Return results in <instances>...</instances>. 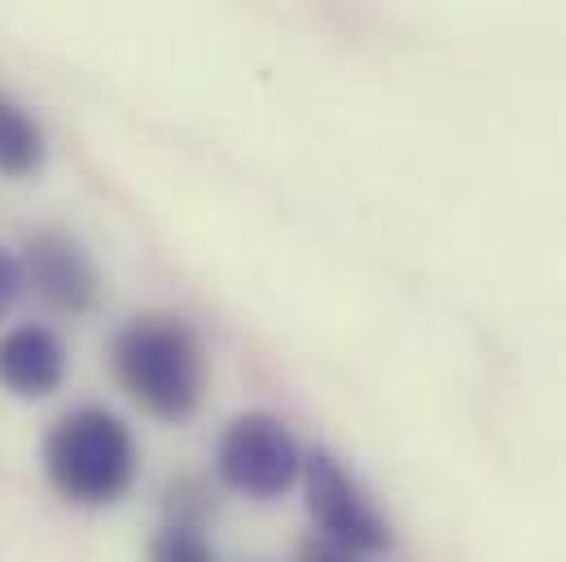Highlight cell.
<instances>
[{
	"label": "cell",
	"instance_id": "1",
	"mask_svg": "<svg viewBox=\"0 0 566 562\" xmlns=\"http://www.w3.org/2000/svg\"><path fill=\"white\" fill-rule=\"evenodd\" d=\"M111 365L119 387L149 418L185 422L202 405L207 356L185 316H171V312L133 316L111 343Z\"/></svg>",
	"mask_w": 566,
	"mask_h": 562
},
{
	"label": "cell",
	"instance_id": "2",
	"mask_svg": "<svg viewBox=\"0 0 566 562\" xmlns=\"http://www.w3.org/2000/svg\"><path fill=\"white\" fill-rule=\"evenodd\" d=\"M137 435L111 409H75L44 435V475L71 506H115L137 483Z\"/></svg>",
	"mask_w": 566,
	"mask_h": 562
},
{
	"label": "cell",
	"instance_id": "3",
	"mask_svg": "<svg viewBox=\"0 0 566 562\" xmlns=\"http://www.w3.org/2000/svg\"><path fill=\"white\" fill-rule=\"evenodd\" d=\"M220 479L251 501H277L303 479V448L273 414H238L216 444Z\"/></svg>",
	"mask_w": 566,
	"mask_h": 562
},
{
	"label": "cell",
	"instance_id": "4",
	"mask_svg": "<svg viewBox=\"0 0 566 562\" xmlns=\"http://www.w3.org/2000/svg\"><path fill=\"white\" fill-rule=\"evenodd\" d=\"M303 492H307V514L329 545L347 554H378L391 545V523L369 506V497L338 466L334 452L325 448L303 452Z\"/></svg>",
	"mask_w": 566,
	"mask_h": 562
},
{
	"label": "cell",
	"instance_id": "5",
	"mask_svg": "<svg viewBox=\"0 0 566 562\" xmlns=\"http://www.w3.org/2000/svg\"><path fill=\"white\" fill-rule=\"evenodd\" d=\"M22 278L49 312H62V316L88 312L102 294V278H97L88 251L62 229H40L27 238Z\"/></svg>",
	"mask_w": 566,
	"mask_h": 562
},
{
	"label": "cell",
	"instance_id": "6",
	"mask_svg": "<svg viewBox=\"0 0 566 562\" xmlns=\"http://www.w3.org/2000/svg\"><path fill=\"white\" fill-rule=\"evenodd\" d=\"M66 378V347L49 325H13L0 334V392L18 400H44Z\"/></svg>",
	"mask_w": 566,
	"mask_h": 562
},
{
	"label": "cell",
	"instance_id": "7",
	"mask_svg": "<svg viewBox=\"0 0 566 562\" xmlns=\"http://www.w3.org/2000/svg\"><path fill=\"white\" fill-rule=\"evenodd\" d=\"M44 163L40 124L9 97H0V176H31Z\"/></svg>",
	"mask_w": 566,
	"mask_h": 562
},
{
	"label": "cell",
	"instance_id": "8",
	"mask_svg": "<svg viewBox=\"0 0 566 562\" xmlns=\"http://www.w3.org/2000/svg\"><path fill=\"white\" fill-rule=\"evenodd\" d=\"M145 559L149 562H216V550H211V541H207L198 528L167 523L163 532H154Z\"/></svg>",
	"mask_w": 566,
	"mask_h": 562
},
{
	"label": "cell",
	"instance_id": "9",
	"mask_svg": "<svg viewBox=\"0 0 566 562\" xmlns=\"http://www.w3.org/2000/svg\"><path fill=\"white\" fill-rule=\"evenodd\" d=\"M27 290V278H22V260H13L9 251H0V321L9 316V308L18 303V294Z\"/></svg>",
	"mask_w": 566,
	"mask_h": 562
},
{
	"label": "cell",
	"instance_id": "10",
	"mask_svg": "<svg viewBox=\"0 0 566 562\" xmlns=\"http://www.w3.org/2000/svg\"><path fill=\"white\" fill-rule=\"evenodd\" d=\"M338 562H347V559H338Z\"/></svg>",
	"mask_w": 566,
	"mask_h": 562
}]
</instances>
